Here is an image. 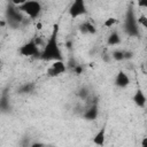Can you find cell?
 I'll use <instances>...</instances> for the list:
<instances>
[{
  "label": "cell",
  "mask_w": 147,
  "mask_h": 147,
  "mask_svg": "<svg viewBox=\"0 0 147 147\" xmlns=\"http://www.w3.org/2000/svg\"><path fill=\"white\" fill-rule=\"evenodd\" d=\"M57 32H59V25L55 24L54 29H53V32H52L49 39L47 40L45 49L41 53V57L44 60H48V61L62 60L61 51H60V47L57 45Z\"/></svg>",
  "instance_id": "obj_1"
},
{
  "label": "cell",
  "mask_w": 147,
  "mask_h": 147,
  "mask_svg": "<svg viewBox=\"0 0 147 147\" xmlns=\"http://www.w3.org/2000/svg\"><path fill=\"white\" fill-rule=\"evenodd\" d=\"M17 8L20 11L24 13L26 16H29L31 18H36L37 16H39V14L41 11V5L38 1H24Z\"/></svg>",
  "instance_id": "obj_2"
},
{
  "label": "cell",
  "mask_w": 147,
  "mask_h": 147,
  "mask_svg": "<svg viewBox=\"0 0 147 147\" xmlns=\"http://www.w3.org/2000/svg\"><path fill=\"white\" fill-rule=\"evenodd\" d=\"M18 52L23 55V56H37L39 55V48H38V44L36 42L34 39L28 41L26 44L22 45L18 49Z\"/></svg>",
  "instance_id": "obj_3"
},
{
  "label": "cell",
  "mask_w": 147,
  "mask_h": 147,
  "mask_svg": "<svg viewBox=\"0 0 147 147\" xmlns=\"http://www.w3.org/2000/svg\"><path fill=\"white\" fill-rule=\"evenodd\" d=\"M65 70H67V67H65L64 62L62 60H56V61H53L52 64L48 67L47 75L49 77H59L62 74H64Z\"/></svg>",
  "instance_id": "obj_4"
},
{
  "label": "cell",
  "mask_w": 147,
  "mask_h": 147,
  "mask_svg": "<svg viewBox=\"0 0 147 147\" xmlns=\"http://www.w3.org/2000/svg\"><path fill=\"white\" fill-rule=\"evenodd\" d=\"M69 13H70L71 17H74V18H76V17H79V16L84 15V14L86 13L85 2H84V1H82V0H77V1H75V2L71 5V7H70Z\"/></svg>",
  "instance_id": "obj_5"
},
{
  "label": "cell",
  "mask_w": 147,
  "mask_h": 147,
  "mask_svg": "<svg viewBox=\"0 0 147 147\" xmlns=\"http://www.w3.org/2000/svg\"><path fill=\"white\" fill-rule=\"evenodd\" d=\"M130 84V77L124 71H118V74L115 77V85L119 88H125Z\"/></svg>",
  "instance_id": "obj_6"
},
{
  "label": "cell",
  "mask_w": 147,
  "mask_h": 147,
  "mask_svg": "<svg viewBox=\"0 0 147 147\" xmlns=\"http://www.w3.org/2000/svg\"><path fill=\"white\" fill-rule=\"evenodd\" d=\"M132 99H133L134 105L137 107H139V108H144L146 106V103H147V98H146V95H145V93H144V91L141 88H138L136 91V93H134Z\"/></svg>",
  "instance_id": "obj_7"
},
{
  "label": "cell",
  "mask_w": 147,
  "mask_h": 147,
  "mask_svg": "<svg viewBox=\"0 0 147 147\" xmlns=\"http://www.w3.org/2000/svg\"><path fill=\"white\" fill-rule=\"evenodd\" d=\"M93 144L98 147H103L106 144V127H101L93 137Z\"/></svg>",
  "instance_id": "obj_8"
},
{
  "label": "cell",
  "mask_w": 147,
  "mask_h": 147,
  "mask_svg": "<svg viewBox=\"0 0 147 147\" xmlns=\"http://www.w3.org/2000/svg\"><path fill=\"white\" fill-rule=\"evenodd\" d=\"M80 31L84 34H94L96 32V29H95V26L91 22H84L80 25Z\"/></svg>",
  "instance_id": "obj_9"
},
{
  "label": "cell",
  "mask_w": 147,
  "mask_h": 147,
  "mask_svg": "<svg viewBox=\"0 0 147 147\" xmlns=\"http://www.w3.org/2000/svg\"><path fill=\"white\" fill-rule=\"evenodd\" d=\"M119 42H121V38L116 32H114L109 36V38H108V44L109 45H118Z\"/></svg>",
  "instance_id": "obj_10"
},
{
  "label": "cell",
  "mask_w": 147,
  "mask_h": 147,
  "mask_svg": "<svg viewBox=\"0 0 147 147\" xmlns=\"http://www.w3.org/2000/svg\"><path fill=\"white\" fill-rule=\"evenodd\" d=\"M96 115H98V110H96V108L95 107H92V108H90L88 110H87V113L84 115L87 119H94L95 117H96Z\"/></svg>",
  "instance_id": "obj_11"
},
{
  "label": "cell",
  "mask_w": 147,
  "mask_h": 147,
  "mask_svg": "<svg viewBox=\"0 0 147 147\" xmlns=\"http://www.w3.org/2000/svg\"><path fill=\"white\" fill-rule=\"evenodd\" d=\"M115 24H117V18H115V17H108L103 22V26L105 28H113Z\"/></svg>",
  "instance_id": "obj_12"
},
{
  "label": "cell",
  "mask_w": 147,
  "mask_h": 147,
  "mask_svg": "<svg viewBox=\"0 0 147 147\" xmlns=\"http://www.w3.org/2000/svg\"><path fill=\"white\" fill-rule=\"evenodd\" d=\"M138 24L141 25L144 29L147 30V16H145V15L139 16V17H138Z\"/></svg>",
  "instance_id": "obj_13"
},
{
  "label": "cell",
  "mask_w": 147,
  "mask_h": 147,
  "mask_svg": "<svg viewBox=\"0 0 147 147\" xmlns=\"http://www.w3.org/2000/svg\"><path fill=\"white\" fill-rule=\"evenodd\" d=\"M113 56H114L115 60L121 61V60H123V59L125 57V54H124V52H122V51H116V52H114Z\"/></svg>",
  "instance_id": "obj_14"
},
{
  "label": "cell",
  "mask_w": 147,
  "mask_h": 147,
  "mask_svg": "<svg viewBox=\"0 0 147 147\" xmlns=\"http://www.w3.org/2000/svg\"><path fill=\"white\" fill-rule=\"evenodd\" d=\"M138 7L147 9V0H140V1H138Z\"/></svg>",
  "instance_id": "obj_15"
},
{
  "label": "cell",
  "mask_w": 147,
  "mask_h": 147,
  "mask_svg": "<svg viewBox=\"0 0 147 147\" xmlns=\"http://www.w3.org/2000/svg\"><path fill=\"white\" fill-rule=\"evenodd\" d=\"M140 146H141V147H147V136L144 137V138L141 139V141H140Z\"/></svg>",
  "instance_id": "obj_16"
},
{
  "label": "cell",
  "mask_w": 147,
  "mask_h": 147,
  "mask_svg": "<svg viewBox=\"0 0 147 147\" xmlns=\"http://www.w3.org/2000/svg\"><path fill=\"white\" fill-rule=\"evenodd\" d=\"M30 147H46L44 144H41V142H33Z\"/></svg>",
  "instance_id": "obj_17"
},
{
  "label": "cell",
  "mask_w": 147,
  "mask_h": 147,
  "mask_svg": "<svg viewBox=\"0 0 147 147\" xmlns=\"http://www.w3.org/2000/svg\"><path fill=\"white\" fill-rule=\"evenodd\" d=\"M37 29H41V24H40V23L37 24Z\"/></svg>",
  "instance_id": "obj_18"
},
{
  "label": "cell",
  "mask_w": 147,
  "mask_h": 147,
  "mask_svg": "<svg viewBox=\"0 0 147 147\" xmlns=\"http://www.w3.org/2000/svg\"><path fill=\"white\" fill-rule=\"evenodd\" d=\"M146 52H147V45H146Z\"/></svg>",
  "instance_id": "obj_19"
}]
</instances>
